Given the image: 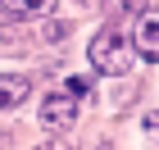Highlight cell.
Returning a JSON list of instances; mask_svg holds the SVG:
<instances>
[{"mask_svg":"<svg viewBox=\"0 0 159 150\" xmlns=\"http://www.w3.org/2000/svg\"><path fill=\"white\" fill-rule=\"evenodd\" d=\"M86 55H91V64H96V73L123 77V73H132L136 46H132V37H123L118 27H105V32H96V41H91Z\"/></svg>","mask_w":159,"mask_h":150,"instance_id":"6da1fadb","label":"cell"},{"mask_svg":"<svg viewBox=\"0 0 159 150\" xmlns=\"http://www.w3.org/2000/svg\"><path fill=\"white\" fill-rule=\"evenodd\" d=\"M77 118V91L64 87V91H50L46 100H41V123L46 127H73Z\"/></svg>","mask_w":159,"mask_h":150,"instance_id":"7a4b0ae2","label":"cell"},{"mask_svg":"<svg viewBox=\"0 0 159 150\" xmlns=\"http://www.w3.org/2000/svg\"><path fill=\"white\" fill-rule=\"evenodd\" d=\"M132 46L141 59H159V9H146L136 18V32H132Z\"/></svg>","mask_w":159,"mask_h":150,"instance_id":"3957f363","label":"cell"},{"mask_svg":"<svg viewBox=\"0 0 159 150\" xmlns=\"http://www.w3.org/2000/svg\"><path fill=\"white\" fill-rule=\"evenodd\" d=\"M55 9V0H0V23H32Z\"/></svg>","mask_w":159,"mask_h":150,"instance_id":"277c9868","label":"cell"},{"mask_svg":"<svg viewBox=\"0 0 159 150\" xmlns=\"http://www.w3.org/2000/svg\"><path fill=\"white\" fill-rule=\"evenodd\" d=\"M27 91H32V82H27V77H18V73H0V114L18 109V105L27 100Z\"/></svg>","mask_w":159,"mask_h":150,"instance_id":"5b68a950","label":"cell"},{"mask_svg":"<svg viewBox=\"0 0 159 150\" xmlns=\"http://www.w3.org/2000/svg\"><path fill=\"white\" fill-rule=\"evenodd\" d=\"M105 5V14H146L150 0H100Z\"/></svg>","mask_w":159,"mask_h":150,"instance_id":"8992f818","label":"cell"},{"mask_svg":"<svg viewBox=\"0 0 159 150\" xmlns=\"http://www.w3.org/2000/svg\"><path fill=\"white\" fill-rule=\"evenodd\" d=\"M146 127H150V137H159V114H150V118H146Z\"/></svg>","mask_w":159,"mask_h":150,"instance_id":"52a82bcc","label":"cell"}]
</instances>
